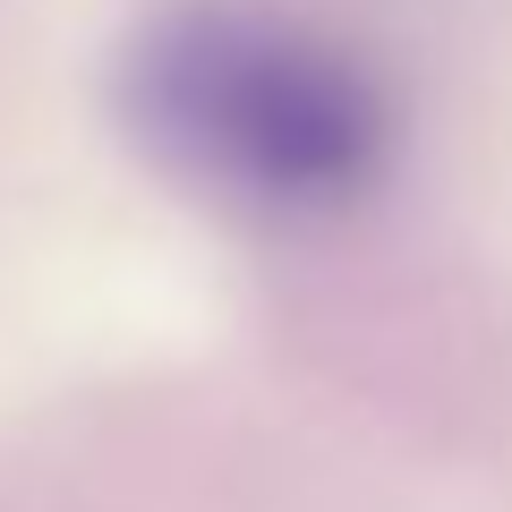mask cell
<instances>
[{
	"label": "cell",
	"mask_w": 512,
	"mask_h": 512,
	"mask_svg": "<svg viewBox=\"0 0 512 512\" xmlns=\"http://www.w3.org/2000/svg\"><path fill=\"white\" fill-rule=\"evenodd\" d=\"M120 103L154 154L282 214H333L384 180L393 103L333 35L239 0H188L137 35Z\"/></svg>",
	"instance_id": "cell-1"
}]
</instances>
